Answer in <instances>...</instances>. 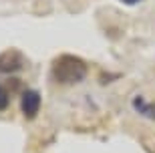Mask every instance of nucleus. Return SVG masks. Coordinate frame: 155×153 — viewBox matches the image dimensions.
Masks as SVG:
<instances>
[{
    "label": "nucleus",
    "mask_w": 155,
    "mask_h": 153,
    "mask_svg": "<svg viewBox=\"0 0 155 153\" xmlns=\"http://www.w3.org/2000/svg\"><path fill=\"white\" fill-rule=\"evenodd\" d=\"M52 79L63 85H75L87 77V65L75 55H58L51 65Z\"/></svg>",
    "instance_id": "nucleus-1"
},
{
    "label": "nucleus",
    "mask_w": 155,
    "mask_h": 153,
    "mask_svg": "<svg viewBox=\"0 0 155 153\" xmlns=\"http://www.w3.org/2000/svg\"><path fill=\"white\" fill-rule=\"evenodd\" d=\"M10 103V95H8V89L4 85H0V111H4Z\"/></svg>",
    "instance_id": "nucleus-5"
},
{
    "label": "nucleus",
    "mask_w": 155,
    "mask_h": 153,
    "mask_svg": "<svg viewBox=\"0 0 155 153\" xmlns=\"http://www.w3.org/2000/svg\"><path fill=\"white\" fill-rule=\"evenodd\" d=\"M123 4H127V6H133V4H139V2H143V0H121Z\"/></svg>",
    "instance_id": "nucleus-6"
},
{
    "label": "nucleus",
    "mask_w": 155,
    "mask_h": 153,
    "mask_svg": "<svg viewBox=\"0 0 155 153\" xmlns=\"http://www.w3.org/2000/svg\"><path fill=\"white\" fill-rule=\"evenodd\" d=\"M24 65V58H22V52L14 51V48H8V51L0 52V73L2 75H12L20 71Z\"/></svg>",
    "instance_id": "nucleus-2"
},
{
    "label": "nucleus",
    "mask_w": 155,
    "mask_h": 153,
    "mask_svg": "<svg viewBox=\"0 0 155 153\" xmlns=\"http://www.w3.org/2000/svg\"><path fill=\"white\" fill-rule=\"evenodd\" d=\"M20 109L26 119H35L40 111V93L35 89H26L20 99Z\"/></svg>",
    "instance_id": "nucleus-3"
},
{
    "label": "nucleus",
    "mask_w": 155,
    "mask_h": 153,
    "mask_svg": "<svg viewBox=\"0 0 155 153\" xmlns=\"http://www.w3.org/2000/svg\"><path fill=\"white\" fill-rule=\"evenodd\" d=\"M133 107L137 113H141L143 117H149V119L155 121V103H145L141 97H137L135 101H133Z\"/></svg>",
    "instance_id": "nucleus-4"
}]
</instances>
